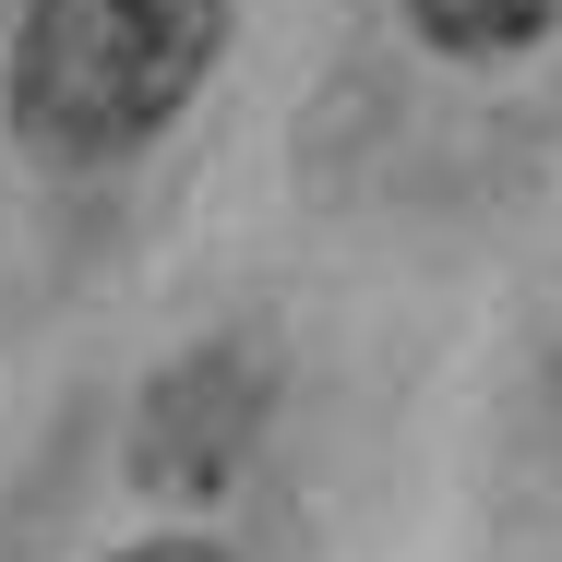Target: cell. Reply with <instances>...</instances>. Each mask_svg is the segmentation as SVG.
Segmentation results:
<instances>
[{
  "mask_svg": "<svg viewBox=\"0 0 562 562\" xmlns=\"http://www.w3.org/2000/svg\"><path fill=\"white\" fill-rule=\"evenodd\" d=\"M227 0H24L12 24V132L60 168H109L204 97Z\"/></svg>",
  "mask_w": 562,
  "mask_h": 562,
  "instance_id": "obj_1",
  "label": "cell"
},
{
  "mask_svg": "<svg viewBox=\"0 0 562 562\" xmlns=\"http://www.w3.org/2000/svg\"><path fill=\"white\" fill-rule=\"evenodd\" d=\"M407 24L454 48V60H515V48H539L562 24V0H407Z\"/></svg>",
  "mask_w": 562,
  "mask_h": 562,
  "instance_id": "obj_2",
  "label": "cell"
},
{
  "mask_svg": "<svg viewBox=\"0 0 562 562\" xmlns=\"http://www.w3.org/2000/svg\"><path fill=\"white\" fill-rule=\"evenodd\" d=\"M120 562H227V551H204V539H144V551H120Z\"/></svg>",
  "mask_w": 562,
  "mask_h": 562,
  "instance_id": "obj_3",
  "label": "cell"
}]
</instances>
